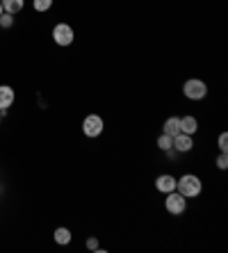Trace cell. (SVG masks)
<instances>
[{"label": "cell", "instance_id": "6da1fadb", "mask_svg": "<svg viewBox=\"0 0 228 253\" xmlns=\"http://www.w3.org/2000/svg\"><path fill=\"white\" fill-rule=\"evenodd\" d=\"M176 189H178L185 199H194V196L201 194L203 185H201L199 176H194V173H185L182 178H176Z\"/></svg>", "mask_w": 228, "mask_h": 253}, {"label": "cell", "instance_id": "7a4b0ae2", "mask_svg": "<svg viewBox=\"0 0 228 253\" xmlns=\"http://www.w3.org/2000/svg\"><path fill=\"white\" fill-rule=\"evenodd\" d=\"M164 208H167V212L169 214H182V212L187 210V199L178 192V189H174V192H169L167 194V199H164Z\"/></svg>", "mask_w": 228, "mask_h": 253}, {"label": "cell", "instance_id": "3957f363", "mask_svg": "<svg viewBox=\"0 0 228 253\" xmlns=\"http://www.w3.org/2000/svg\"><path fill=\"white\" fill-rule=\"evenodd\" d=\"M182 94L187 96L189 100H201V98H205V94H208V84H205L203 80H199V78H192V80L185 83Z\"/></svg>", "mask_w": 228, "mask_h": 253}, {"label": "cell", "instance_id": "277c9868", "mask_svg": "<svg viewBox=\"0 0 228 253\" xmlns=\"http://www.w3.org/2000/svg\"><path fill=\"white\" fill-rule=\"evenodd\" d=\"M53 39L57 46H71L73 39H76V32H73V28L69 23H57L53 28Z\"/></svg>", "mask_w": 228, "mask_h": 253}, {"label": "cell", "instance_id": "5b68a950", "mask_svg": "<svg viewBox=\"0 0 228 253\" xmlns=\"http://www.w3.org/2000/svg\"><path fill=\"white\" fill-rule=\"evenodd\" d=\"M103 128H105V124H103V119H100L98 114H89V117H85V121H82V132L87 137H98L100 132H103Z\"/></svg>", "mask_w": 228, "mask_h": 253}, {"label": "cell", "instance_id": "8992f818", "mask_svg": "<svg viewBox=\"0 0 228 253\" xmlns=\"http://www.w3.org/2000/svg\"><path fill=\"white\" fill-rule=\"evenodd\" d=\"M194 146L192 141V135H185V132H178V135L174 137V151L176 153H189Z\"/></svg>", "mask_w": 228, "mask_h": 253}, {"label": "cell", "instance_id": "52a82bcc", "mask_svg": "<svg viewBox=\"0 0 228 253\" xmlns=\"http://www.w3.org/2000/svg\"><path fill=\"white\" fill-rule=\"evenodd\" d=\"M14 98H16V94H14L12 87H7V84H0V112L5 114L9 107L14 105Z\"/></svg>", "mask_w": 228, "mask_h": 253}, {"label": "cell", "instance_id": "ba28073f", "mask_svg": "<svg viewBox=\"0 0 228 253\" xmlns=\"http://www.w3.org/2000/svg\"><path fill=\"white\" fill-rule=\"evenodd\" d=\"M155 189H158V192H162V194L174 192V189H176V178L171 176V173H162V176H158V178H155Z\"/></svg>", "mask_w": 228, "mask_h": 253}, {"label": "cell", "instance_id": "9c48e42d", "mask_svg": "<svg viewBox=\"0 0 228 253\" xmlns=\"http://www.w3.org/2000/svg\"><path fill=\"white\" fill-rule=\"evenodd\" d=\"M196 130H199V121H196V117H192V114L181 117V132H185V135H196Z\"/></svg>", "mask_w": 228, "mask_h": 253}, {"label": "cell", "instance_id": "30bf717a", "mask_svg": "<svg viewBox=\"0 0 228 253\" xmlns=\"http://www.w3.org/2000/svg\"><path fill=\"white\" fill-rule=\"evenodd\" d=\"M181 132V119L178 117H171L164 121V135H169V137H176Z\"/></svg>", "mask_w": 228, "mask_h": 253}, {"label": "cell", "instance_id": "8fae6325", "mask_svg": "<svg viewBox=\"0 0 228 253\" xmlns=\"http://www.w3.org/2000/svg\"><path fill=\"white\" fill-rule=\"evenodd\" d=\"M0 2H2V9L7 14H18L25 5V0H0Z\"/></svg>", "mask_w": 228, "mask_h": 253}, {"label": "cell", "instance_id": "7c38bea8", "mask_svg": "<svg viewBox=\"0 0 228 253\" xmlns=\"http://www.w3.org/2000/svg\"><path fill=\"white\" fill-rule=\"evenodd\" d=\"M158 148L160 151H164V153H167V151H171V148H174V137H169V135H160L158 137Z\"/></svg>", "mask_w": 228, "mask_h": 253}, {"label": "cell", "instance_id": "4fadbf2b", "mask_svg": "<svg viewBox=\"0 0 228 253\" xmlns=\"http://www.w3.org/2000/svg\"><path fill=\"white\" fill-rule=\"evenodd\" d=\"M55 242H57V244H69L71 242V230L69 228H57L55 230Z\"/></svg>", "mask_w": 228, "mask_h": 253}, {"label": "cell", "instance_id": "5bb4252c", "mask_svg": "<svg viewBox=\"0 0 228 253\" xmlns=\"http://www.w3.org/2000/svg\"><path fill=\"white\" fill-rule=\"evenodd\" d=\"M32 5H35L37 12H48V9L53 7V0H35Z\"/></svg>", "mask_w": 228, "mask_h": 253}, {"label": "cell", "instance_id": "9a60e30c", "mask_svg": "<svg viewBox=\"0 0 228 253\" xmlns=\"http://www.w3.org/2000/svg\"><path fill=\"white\" fill-rule=\"evenodd\" d=\"M0 25H2V28H12L14 25V14H7V12H2L0 14Z\"/></svg>", "mask_w": 228, "mask_h": 253}, {"label": "cell", "instance_id": "2e32d148", "mask_svg": "<svg viewBox=\"0 0 228 253\" xmlns=\"http://www.w3.org/2000/svg\"><path fill=\"white\" fill-rule=\"evenodd\" d=\"M217 167H219V169H226V167H228V155H226V151H222V153H219V158H217Z\"/></svg>", "mask_w": 228, "mask_h": 253}, {"label": "cell", "instance_id": "e0dca14e", "mask_svg": "<svg viewBox=\"0 0 228 253\" xmlns=\"http://www.w3.org/2000/svg\"><path fill=\"white\" fill-rule=\"evenodd\" d=\"M219 151H228V135L226 132L219 135Z\"/></svg>", "mask_w": 228, "mask_h": 253}, {"label": "cell", "instance_id": "ac0fdd59", "mask_svg": "<svg viewBox=\"0 0 228 253\" xmlns=\"http://www.w3.org/2000/svg\"><path fill=\"white\" fill-rule=\"evenodd\" d=\"M87 249H91V251H98V240H96V237H89V240H87Z\"/></svg>", "mask_w": 228, "mask_h": 253}, {"label": "cell", "instance_id": "d6986e66", "mask_svg": "<svg viewBox=\"0 0 228 253\" xmlns=\"http://www.w3.org/2000/svg\"><path fill=\"white\" fill-rule=\"evenodd\" d=\"M2 12H5V9H2V2H0V14H2Z\"/></svg>", "mask_w": 228, "mask_h": 253}, {"label": "cell", "instance_id": "ffe728a7", "mask_svg": "<svg viewBox=\"0 0 228 253\" xmlns=\"http://www.w3.org/2000/svg\"><path fill=\"white\" fill-rule=\"evenodd\" d=\"M0 121H2V112H0Z\"/></svg>", "mask_w": 228, "mask_h": 253}]
</instances>
